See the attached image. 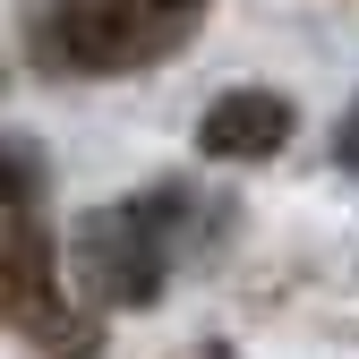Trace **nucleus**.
Masks as SVG:
<instances>
[{
    "label": "nucleus",
    "mask_w": 359,
    "mask_h": 359,
    "mask_svg": "<svg viewBox=\"0 0 359 359\" xmlns=\"http://www.w3.org/2000/svg\"><path fill=\"white\" fill-rule=\"evenodd\" d=\"M205 0H52L43 9V60L69 77H128L171 60L197 34Z\"/></svg>",
    "instance_id": "obj_1"
},
{
    "label": "nucleus",
    "mask_w": 359,
    "mask_h": 359,
    "mask_svg": "<svg viewBox=\"0 0 359 359\" xmlns=\"http://www.w3.org/2000/svg\"><path fill=\"white\" fill-rule=\"evenodd\" d=\"M77 265L103 308H146L171 274V205L163 197H120L77 222Z\"/></svg>",
    "instance_id": "obj_2"
},
{
    "label": "nucleus",
    "mask_w": 359,
    "mask_h": 359,
    "mask_svg": "<svg viewBox=\"0 0 359 359\" xmlns=\"http://www.w3.org/2000/svg\"><path fill=\"white\" fill-rule=\"evenodd\" d=\"M0 325H18V334H34V342H52V351H69V359L95 351V325L69 308L52 248H43L34 231H18V222L0 231Z\"/></svg>",
    "instance_id": "obj_3"
},
{
    "label": "nucleus",
    "mask_w": 359,
    "mask_h": 359,
    "mask_svg": "<svg viewBox=\"0 0 359 359\" xmlns=\"http://www.w3.org/2000/svg\"><path fill=\"white\" fill-rule=\"evenodd\" d=\"M197 146L214 163H265L291 146V103L265 95V86H240V95H214L205 120H197Z\"/></svg>",
    "instance_id": "obj_4"
},
{
    "label": "nucleus",
    "mask_w": 359,
    "mask_h": 359,
    "mask_svg": "<svg viewBox=\"0 0 359 359\" xmlns=\"http://www.w3.org/2000/svg\"><path fill=\"white\" fill-rule=\"evenodd\" d=\"M34 189H43V171H34V154H26L18 137H0V214H18V205H34Z\"/></svg>",
    "instance_id": "obj_5"
},
{
    "label": "nucleus",
    "mask_w": 359,
    "mask_h": 359,
    "mask_svg": "<svg viewBox=\"0 0 359 359\" xmlns=\"http://www.w3.org/2000/svg\"><path fill=\"white\" fill-rule=\"evenodd\" d=\"M342 163L359 171V103H351V120H342Z\"/></svg>",
    "instance_id": "obj_6"
},
{
    "label": "nucleus",
    "mask_w": 359,
    "mask_h": 359,
    "mask_svg": "<svg viewBox=\"0 0 359 359\" xmlns=\"http://www.w3.org/2000/svg\"><path fill=\"white\" fill-rule=\"evenodd\" d=\"M214 359H222V351H214Z\"/></svg>",
    "instance_id": "obj_7"
}]
</instances>
